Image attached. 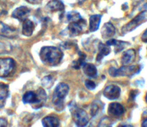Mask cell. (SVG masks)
Returning <instances> with one entry per match:
<instances>
[{"mask_svg": "<svg viewBox=\"0 0 147 127\" xmlns=\"http://www.w3.org/2000/svg\"><path fill=\"white\" fill-rule=\"evenodd\" d=\"M103 95L110 100L117 99L121 95V88L115 85H110L105 88Z\"/></svg>", "mask_w": 147, "mask_h": 127, "instance_id": "9c48e42d", "label": "cell"}, {"mask_svg": "<svg viewBox=\"0 0 147 127\" xmlns=\"http://www.w3.org/2000/svg\"><path fill=\"white\" fill-rule=\"evenodd\" d=\"M80 59L79 60H77V61H75L74 63H73L74 64V68L76 69H78L80 68V67H81L82 66H83L84 65V60H85V57H86V55L84 54H83V53H82L81 52H80Z\"/></svg>", "mask_w": 147, "mask_h": 127, "instance_id": "cb8c5ba5", "label": "cell"}, {"mask_svg": "<svg viewBox=\"0 0 147 127\" xmlns=\"http://www.w3.org/2000/svg\"><path fill=\"white\" fill-rule=\"evenodd\" d=\"M64 8V5L60 0H51L46 5V9L51 12H62Z\"/></svg>", "mask_w": 147, "mask_h": 127, "instance_id": "5bb4252c", "label": "cell"}, {"mask_svg": "<svg viewBox=\"0 0 147 127\" xmlns=\"http://www.w3.org/2000/svg\"><path fill=\"white\" fill-rule=\"evenodd\" d=\"M16 63L10 57L0 58V78L9 76L15 72Z\"/></svg>", "mask_w": 147, "mask_h": 127, "instance_id": "8992f818", "label": "cell"}, {"mask_svg": "<svg viewBox=\"0 0 147 127\" xmlns=\"http://www.w3.org/2000/svg\"><path fill=\"white\" fill-rule=\"evenodd\" d=\"M136 58V51L134 49H129L123 54L121 57V63L123 66H128L134 63Z\"/></svg>", "mask_w": 147, "mask_h": 127, "instance_id": "4fadbf2b", "label": "cell"}, {"mask_svg": "<svg viewBox=\"0 0 147 127\" xmlns=\"http://www.w3.org/2000/svg\"><path fill=\"white\" fill-rule=\"evenodd\" d=\"M40 60L44 64L51 66H57L63 58V53L59 48L53 46H46L39 53Z\"/></svg>", "mask_w": 147, "mask_h": 127, "instance_id": "6da1fadb", "label": "cell"}, {"mask_svg": "<svg viewBox=\"0 0 147 127\" xmlns=\"http://www.w3.org/2000/svg\"><path fill=\"white\" fill-rule=\"evenodd\" d=\"M102 16L100 15H92L90 17V32H95L100 27Z\"/></svg>", "mask_w": 147, "mask_h": 127, "instance_id": "ffe728a7", "label": "cell"}, {"mask_svg": "<svg viewBox=\"0 0 147 127\" xmlns=\"http://www.w3.org/2000/svg\"><path fill=\"white\" fill-rule=\"evenodd\" d=\"M53 83H54V79L53 78V77L51 76H46L42 80V84L46 88H50L51 86H52V85L53 84Z\"/></svg>", "mask_w": 147, "mask_h": 127, "instance_id": "603a6c76", "label": "cell"}, {"mask_svg": "<svg viewBox=\"0 0 147 127\" xmlns=\"http://www.w3.org/2000/svg\"><path fill=\"white\" fill-rule=\"evenodd\" d=\"M147 19V11H143V12H140L137 16H136L134 19L131 21H130L128 23L124 25L121 29V32H122L123 35L128 33V32H131V31L134 30L136 27H138L139 25L146 22Z\"/></svg>", "mask_w": 147, "mask_h": 127, "instance_id": "5b68a950", "label": "cell"}, {"mask_svg": "<svg viewBox=\"0 0 147 127\" xmlns=\"http://www.w3.org/2000/svg\"><path fill=\"white\" fill-rule=\"evenodd\" d=\"M42 123L44 127H59V124H60L58 117L53 115L45 117L42 120Z\"/></svg>", "mask_w": 147, "mask_h": 127, "instance_id": "ac0fdd59", "label": "cell"}, {"mask_svg": "<svg viewBox=\"0 0 147 127\" xmlns=\"http://www.w3.org/2000/svg\"><path fill=\"white\" fill-rule=\"evenodd\" d=\"M145 100H146V103H147V94H146V96H145Z\"/></svg>", "mask_w": 147, "mask_h": 127, "instance_id": "4dcf8cb0", "label": "cell"}, {"mask_svg": "<svg viewBox=\"0 0 147 127\" xmlns=\"http://www.w3.org/2000/svg\"><path fill=\"white\" fill-rule=\"evenodd\" d=\"M26 1L32 5H38V4L41 3L43 0H26Z\"/></svg>", "mask_w": 147, "mask_h": 127, "instance_id": "4316f807", "label": "cell"}, {"mask_svg": "<svg viewBox=\"0 0 147 127\" xmlns=\"http://www.w3.org/2000/svg\"><path fill=\"white\" fill-rule=\"evenodd\" d=\"M141 40L144 42H147V29H146L144 32V33L142 34V36H141Z\"/></svg>", "mask_w": 147, "mask_h": 127, "instance_id": "83f0119b", "label": "cell"}, {"mask_svg": "<svg viewBox=\"0 0 147 127\" xmlns=\"http://www.w3.org/2000/svg\"><path fill=\"white\" fill-rule=\"evenodd\" d=\"M99 53L97 54V57H96V61L100 62L105 56L107 55L110 53V46L107 45V44H103L102 42H100L98 45Z\"/></svg>", "mask_w": 147, "mask_h": 127, "instance_id": "d6986e66", "label": "cell"}, {"mask_svg": "<svg viewBox=\"0 0 147 127\" xmlns=\"http://www.w3.org/2000/svg\"><path fill=\"white\" fill-rule=\"evenodd\" d=\"M140 67L138 66H123L118 69H116L114 67H110L108 72L109 74L111 76L117 77V76H132V75L138 73Z\"/></svg>", "mask_w": 147, "mask_h": 127, "instance_id": "52a82bcc", "label": "cell"}, {"mask_svg": "<svg viewBox=\"0 0 147 127\" xmlns=\"http://www.w3.org/2000/svg\"><path fill=\"white\" fill-rule=\"evenodd\" d=\"M8 122L6 119L3 118H0V127H7Z\"/></svg>", "mask_w": 147, "mask_h": 127, "instance_id": "484cf974", "label": "cell"}, {"mask_svg": "<svg viewBox=\"0 0 147 127\" xmlns=\"http://www.w3.org/2000/svg\"><path fill=\"white\" fill-rule=\"evenodd\" d=\"M83 71L86 76L89 77H94L97 76V71L95 66L91 63H84L83 65Z\"/></svg>", "mask_w": 147, "mask_h": 127, "instance_id": "7402d4cb", "label": "cell"}, {"mask_svg": "<svg viewBox=\"0 0 147 127\" xmlns=\"http://www.w3.org/2000/svg\"><path fill=\"white\" fill-rule=\"evenodd\" d=\"M107 112L113 116L119 117L125 112V108L118 103H111L107 108Z\"/></svg>", "mask_w": 147, "mask_h": 127, "instance_id": "7c38bea8", "label": "cell"}, {"mask_svg": "<svg viewBox=\"0 0 147 127\" xmlns=\"http://www.w3.org/2000/svg\"><path fill=\"white\" fill-rule=\"evenodd\" d=\"M46 94L43 88L38 90V92L28 91L24 94L22 101L25 104H31L37 105V108H40L46 100Z\"/></svg>", "mask_w": 147, "mask_h": 127, "instance_id": "3957f363", "label": "cell"}, {"mask_svg": "<svg viewBox=\"0 0 147 127\" xmlns=\"http://www.w3.org/2000/svg\"><path fill=\"white\" fill-rule=\"evenodd\" d=\"M71 111L74 121L77 124V126L84 127L88 124L89 117L85 111H84L82 108H78L76 106H73L72 108H71Z\"/></svg>", "mask_w": 147, "mask_h": 127, "instance_id": "ba28073f", "label": "cell"}, {"mask_svg": "<svg viewBox=\"0 0 147 127\" xmlns=\"http://www.w3.org/2000/svg\"><path fill=\"white\" fill-rule=\"evenodd\" d=\"M102 37L104 39L111 37L115 34V28L114 25L110 22H107L103 25L101 30Z\"/></svg>", "mask_w": 147, "mask_h": 127, "instance_id": "9a60e30c", "label": "cell"}, {"mask_svg": "<svg viewBox=\"0 0 147 127\" xmlns=\"http://www.w3.org/2000/svg\"><path fill=\"white\" fill-rule=\"evenodd\" d=\"M69 87L66 83H60L55 88L53 94V103L56 107L61 108L65 97L68 95Z\"/></svg>", "mask_w": 147, "mask_h": 127, "instance_id": "277c9868", "label": "cell"}, {"mask_svg": "<svg viewBox=\"0 0 147 127\" xmlns=\"http://www.w3.org/2000/svg\"><path fill=\"white\" fill-rule=\"evenodd\" d=\"M30 12V10L29 8L25 6H22L15 9L14 12H12V16L15 19H18L20 22H23L25 19H28Z\"/></svg>", "mask_w": 147, "mask_h": 127, "instance_id": "8fae6325", "label": "cell"}, {"mask_svg": "<svg viewBox=\"0 0 147 127\" xmlns=\"http://www.w3.org/2000/svg\"><path fill=\"white\" fill-rule=\"evenodd\" d=\"M142 127H147V118L142 122Z\"/></svg>", "mask_w": 147, "mask_h": 127, "instance_id": "f1b7e54d", "label": "cell"}, {"mask_svg": "<svg viewBox=\"0 0 147 127\" xmlns=\"http://www.w3.org/2000/svg\"><path fill=\"white\" fill-rule=\"evenodd\" d=\"M106 44L109 46H115V53H118V52L121 51L123 49L125 48V47L127 45H129V43H128V42H123V41L117 40V39H110V40L107 41Z\"/></svg>", "mask_w": 147, "mask_h": 127, "instance_id": "44dd1931", "label": "cell"}, {"mask_svg": "<svg viewBox=\"0 0 147 127\" xmlns=\"http://www.w3.org/2000/svg\"><path fill=\"white\" fill-rule=\"evenodd\" d=\"M9 96V87L7 85L0 83V109L5 106L6 100Z\"/></svg>", "mask_w": 147, "mask_h": 127, "instance_id": "2e32d148", "label": "cell"}, {"mask_svg": "<svg viewBox=\"0 0 147 127\" xmlns=\"http://www.w3.org/2000/svg\"><path fill=\"white\" fill-rule=\"evenodd\" d=\"M67 19L69 22L68 26L69 34L71 36H77L82 33L86 29L87 23L80 15L76 12H71L67 15Z\"/></svg>", "mask_w": 147, "mask_h": 127, "instance_id": "7a4b0ae2", "label": "cell"}, {"mask_svg": "<svg viewBox=\"0 0 147 127\" xmlns=\"http://www.w3.org/2000/svg\"><path fill=\"white\" fill-rule=\"evenodd\" d=\"M85 86L89 90H93V89H94L96 87L95 83H94L93 81H92V80H86Z\"/></svg>", "mask_w": 147, "mask_h": 127, "instance_id": "d4e9b609", "label": "cell"}, {"mask_svg": "<svg viewBox=\"0 0 147 127\" xmlns=\"http://www.w3.org/2000/svg\"><path fill=\"white\" fill-rule=\"evenodd\" d=\"M18 32L17 29L0 22V35L7 38H15L18 37Z\"/></svg>", "mask_w": 147, "mask_h": 127, "instance_id": "30bf717a", "label": "cell"}, {"mask_svg": "<svg viewBox=\"0 0 147 127\" xmlns=\"http://www.w3.org/2000/svg\"><path fill=\"white\" fill-rule=\"evenodd\" d=\"M118 127H133L131 125H125V124H120L119 126H118Z\"/></svg>", "mask_w": 147, "mask_h": 127, "instance_id": "f546056e", "label": "cell"}, {"mask_svg": "<svg viewBox=\"0 0 147 127\" xmlns=\"http://www.w3.org/2000/svg\"><path fill=\"white\" fill-rule=\"evenodd\" d=\"M22 23V35L26 37H30L33 33L34 29H35V25L34 23L30 21V19H27L25 21H23Z\"/></svg>", "mask_w": 147, "mask_h": 127, "instance_id": "e0dca14e", "label": "cell"}]
</instances>
